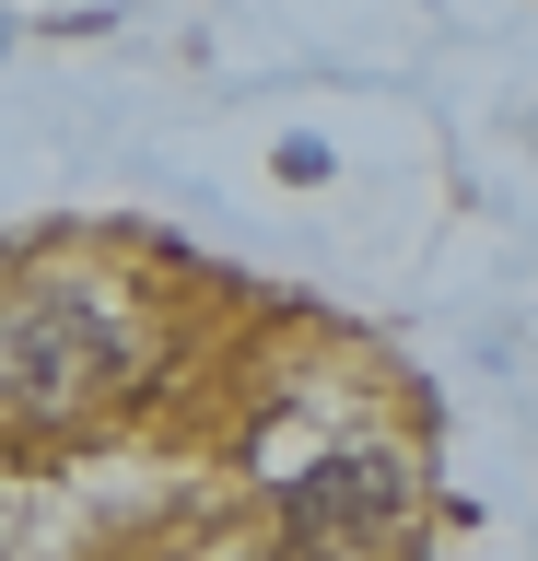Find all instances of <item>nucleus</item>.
Instances as JSON below:
<instances>
[{"label": "nucleus", "mask_w": 538, "mask_h": 561, "mask_svg": "<svg viewBox=\"0 0 538 561\" xmlns=\"http://www.w3.org/2000/svg\"><path fill=\"white\" fill-rule=\"evenodd\" d=\"M117 375H129V340H117L82 293H36V305L0 316V398H12V410H82V398H106Z\"/></svg>", "instance_id": "f257e3e1"}, {"label": "nucleus", "mask_w": 538, "mask_h": 561, "mask_svg": "<svg viewBox=\"0 0 538 561\" xmlns=\"http://www.w3.org/2000/svg\"><path fill=\"white\" fill-rule=\"evenodd\" d=\"M282 515H293L305 550H352V538L410 515V468H398V456H328V468H305V480L282 491Z\"/></svg>", "instance_id": "f03ea898"}, {"label": "nucleus", "mask_w": 538, "mask_h": 561, "mask_svg": "<svg viewBox=\"0 0 538 561\" xmlns=\"http://www.w3.org/2000/svg\"><path fill=\"white\" fill-rule=\"evenodd\" d=\"M293 561H340V550H293Z\"/></svg>", "instance_id": "7ed1b4c3"}, {"label": "nucleus", "mask_w": 538, "mask_h": 561, "mask_svg": "<svg viewBox=\"0 0 538 561\" xmlns=\"http://www.w3.org/2000/svg\"><path fill=\"white\" fill-rule=\"evenodd\" d=\"M0 47H12V24H0Z\"/></svg>", "instance_id": "20e7f679"}]
</instances>
